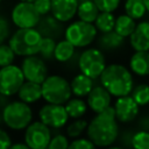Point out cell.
I'll use <instances>...</instances> for the list:
<instances>
[{
	"label": "cell",
	"mask_w": 149,
	"mask_h": 149,
	"mask_svg": "<svg viewBox=\"0 0 149 149\" xmlns=\"http://www.w3.org/2000/svg\"><path fill=\"white\" fill-rule=\"evenodd\" d=\"M87 137L100 148L112 146L119 137V121L115 116L114 107L109 106L101 113H98L90 122L86 129Z\"/></svg>",
	"instance_id": "obj_1"
},
{
	"label": "cell",
	"mask_w": 149,
	"mask_h": 149,
	"mask_svg": "<svg viewBox=\"0 0 149 149\" xmlns=\"http://www.w3.org/2000/svg\"><path fill=\"white\" fill-rule=\"evenodd\" d=\"M99 79L100 84L116 98L129 95L134 88L132 71L122 64L112 63L107 65Z\"/></svg>",
	"instance_id": "obj_2"
},
{
	"label": "cell",
	"mask_w": 149,
	"mask_h": 149,
	"mask_svg": "<svg viewBox=\"0 0 149 149\" xmlns=\"http://www.w3.org/2000/svg\"><path fill=\"white\" fill-rule=\"evenodd\" d=\"M42 38L36 28H17L9 37L8 44L16 56L27 57L38 54Z\"/></svg>",
	"instance_id": "obj_3"
},
{
	"label": "cell",
	"mask_w": 149,
	"mask_h": 149,
	"mask_svg": "<svg viewBox=\"0 0 149 149\" xmlns=\"http://www.w3.org/2000/svg\"><path fill=\"white\" fill-rule=\"evenodd\" d=\"M72 97L70 83L62 76L51 74L42 83V99L48 104L65 105Z\"/></svg>",
	"instance_id": "obj_4"
},
{
	"label": "cell",
	"mask_w": 149,
	"mask_h": 149,
	"mask_svg": "<svg viewBox=\"0 0 149 149\" xmlns=\"http://www.w3.org/2000/svg\"><path fill=\"white\" fill-rule=\"evenodd\" d=\"M3 125L13 130L26 129L33 120V111L29 104L21 100L9 101V104L2 109Z\"/></svg>",
	"instance_id": "obj_5"
},
{
	"label": "cell",
	"mask_w": 149,
	"mask_h": 149,
	"mask_svg": "<svg viewBox=\"0 0 149 149\" xmlns=\"http://www.w3.org/2000/svg\"><path fill=\"white\" fill-rule=\"evenodd\" d=\"M98 29L94 23L85 22L81 20L71 22L66 28L64 36L76 48H85L90 45L97 37Z\"/></svg>",
	"instance_id": "obj_6"
},
{
	"label": "cell",
	"mask_w": 149,
	"mask_h": 149,
	"mask_svg": "<svg viewBox=\"0 0 149 149\" xmlns=\"http://www.w3.org/2000/svg\"><path fill=\"white\" fill-rule=\"evenodd\" d=\"M106 58L102 50L98 48H88L84 50L78 58V68L81 73L92 79L100 78L106 68Z\"/></svg>",
	"instance_id": "obj_7"
},
{
	"label": "cell",
	"mask_w": 149,
	"mask_h": 149,
	"mask_svg": "<svg viewBox=\"0 0 149 149\" xmlns=\"http://www.w3.org/2000/svg\"><path fill=\"white\" fill-rule=\"evenodd\" d=\"M26 81L22 69L10 64L0 68V92L7 97L17 94L20 87Z\"/></svg>",
	"instance_id": "obj_8"
},
{
	"label": "cell",
	"mask_w": 149,
	"mask_h": 149,
	"mask_svg": "<svg viewBox=\"0 0 149 149\" xmlns=\"http://www.w3.org/2000/svg\"><path fill=\"white\" fill-rule=\"evenodd\" d=\"M10 17L17 28H36L42 16L33 2L20 1L13 7Z\"/></svg>",
	"instance_id": "obj_9"
},
{
	"label": "cell",
	"mask_w": 149,
	"mask_h": 149,
	"mask_svg": "<svg viewBox=\"0 0 149 149\" xmlns=\"http://www.w3.org/2000/svg\"><path fill=\"white\" fill-rule=\"evenodd\" d=\"M51 137V128L42 121L31 122L24 130V143L30 149H47Z\"/></svg>",
	"instance_id": "obj_10"
},
{
	"label": "cell",
	"mask_w": 149,
	"mask_h": 149,
	"mask_svg": "<svg viewBox=\"0 0 149 149\" xmlns=\"http://www.w3.org/2000/svg\"><path fill=\"white\" fill-rule=\"evenodd\" d=\"M40 121L50 127L51 129H61L69 121V114L64 105L48 104L42 106L38 111Z\"/></svg>",
	"instance_id": "obj_11"
},
{
	"label": "cell",
	"mask_w": 149,
	"mask_h": 149,
	"mask_svg": "<svg viewBox=\"0 0 149 149\" xmlns=\"http://www.w3.org/2000/svg\"><path fill=\"white\" fill-rule=\"evenodd\" d=\"M21 69L26 80H29V81L42 84L49 76L45 61L42 57H38L36 55L24 57L21 63Z\"/></svg>",
	"instance_id": "obj_12"
},
{
	"label": "cell",
	"mask_w": 149,
	"mask_h": 149,
	"mask_svg": "<svg viewBox=\"0 0 149 149\" xmlns=\"http://www.w3.org/2000/svg\"><path fill=\"white\" fill-rule=\"evenodd\" d=\"M113 107L116 120L121 123H129L134 121L140 113V106L130 94L116 98Z\"/></svg>",
	"instance_id": "obj_13"
},
{
	"label": "cell",
	"mask_w": 149,
	"mask_h": 149,
	"mask_svg": "<svg viewBox=\"0 0 149 149\" xmlns=\"http://www.w3.org/2000/svg\"><path fill=\"white\" fill-rule=\"evenodd\" d=\"M112 97L113 95L100 84L92 88V91L88 93L86 98V102L90 109L94 112L95 114H98V113L104 112L111 106Z\"/></svg>",
	"instance_id": "obj_14"
},
{
	"label": "cell",
	"mask_w": 149,
	"mask_h": 149,
	"mask_svg": "<svg viewBox=\"0 0 149 149\" xmlns=\"http://www.w3.org/2000/svg\"><path fill=\"white\" fill-rule=\"evenodd\" d=\"M79 0H51V14L61 22L71 21L77 15Z\"/></svg>",
	"instance_id": "obj_15"
},
{
	"label": "cell",
	"mask_w": 149,
	"mask_h": 149,
	"mask_svg": "<svg viewBox=\"0 0 149 149\" xmlns=\"http://www.w3.org/2000/svg\"><path fill=\"white\" fill-rule=\"evenodd\" d=\"M64 22H61L57 20L52 14L43 15L36 27V29L40 31L42 37H49L54 40H58L62 35H64L65 29L63 26Z\"/></svg>",
	"instance_id": "obj_16"
},
{
	"label": "cell",
	"mask_w": 149,
	"mask_h": 149,
	"mask_svg": "<svg viewBox=\"0 0 149 149\" xmlns=\"http://www.w3.org/2000/svg\"><path fill=\"white\" fill-rule=\"evenodd\" d=\"M130 47L135 51H149V21H141L129 36Z\"/></svg>",
	"instance_id": "obj_17"
},
{
	"label": "cell",
	"mask_w": 149,
	"mask_h": 149,
	"mask_svg": "<svg viewBox=\"0 0 149 149\" xmlns=\"http://www.w3.org/2000/svg\"><path fill=\"white\" fill-rule=\"evenodd\" d=\"M19 100L26 104H34L42 99V84L26 80L17 92Z\"/></svg>",
	"instance_id": "obj_18"
},
{
	"label": "cell",
	"mask_w": 149,
	"mask_h": 149,
	"mask_svg": "<svg viewBox=\"0 0 149 149\" xmlns=\"http://www.w3.org/2000/svg\"><path fill=\"white\" fill-rule=\"evenodd\" d=\"M129 69L139 77L149 76V51H135L130 56Z\"/></svg>",
	"instance_id": "obj_19"
},
{
	"label": "cell",
	"mask_w": 149,
	"mask_h": 149,
	"mask_svg": "<svg viewBox=\"0 0 149 149\" xmlns=\"http://www.w3.org/2000/svg\"><path fill=\"white\" fill-rule=\"evenodd\" d=\"M70 85H71L72 94L74 97L83 98V97H87L88 93L94 87V79L80 72L79 74L72 78V80L70 81Z\"/></svg>",
	"instance_id": "obj_20"
},
{
	"label": "cell",
	"mask_w": 149,
	"mask_h": 149,
	"mask_svg": "<svg viewBox=\"0 0 149 149\" xmlns=\"http://www.w3.org/2000/svg\"><path fill=\"white\" fill-rule=\"evenodd\" d=\"M125 43V37L119 35L115 30L108 33H101L98 37V47L104 51H113L119 49Z\"/></svg>",
	"instance_id": "obj_21"
},
{
	"label": "cell",
	"mask_w": 149,
	"mask_h": 149,
	"mask_svg": "<svg viewBox=\"0 0 149 149\" xmlns=\"http://www.w3.org/2000/svg\"><path fill=\"white\" fill-rule=\"evenodd\" d=\"M99 13H100V10L93 0H79L78 10H77V15H78L79 20L90 22V23H94Z\"/></svg>",
	"instance_id": "obj_22"
},
{
	"label": "cell",
	"mask_w": 149,
	"mask_h": 149,
	"mask_svg": "<svg viewBox=\"0 0 149 149\" xmlns=\"http://www.w3.org/2000/svg\"><path fill=\"white\" fill-rule=\"evenodd\" d=\"M135 21L136 20H134L133 17H130L127 14H120L116 17V20H115L114 30L119 35L123 36L125 38L126 37H129L133 34V31L135 30V28H136V24L137 23Z\"/></svg>",
	"instance_id": "obj_23"
},
{
	"label": "cell",
	"mask_w": 149,
	"mask_h": 149,
	"mask_svg": "<svg viewBox=\"0 0 149 149\" xmlns=\"http://www.w3.org/2000/svg\"><path fill=\"white\" fill-rule=\"evenodd\" d=\"M76 51V47L69 42L66 38L61 40L57 42L56 48H55V59L59 63H66L70 61Z\"/></svg>",
	"instance_id": "obj_24"
},
{
	"label": "cell",
	"mask_w": 149,
	"mask_h": 149,
	"mask_svg": "<svg viewBox=\"0 0 149 149\" xmlns=\"http://www.w3.org/2000/svg\"><path fill=\"white\" fill-rule=\"evenodd\" d=\"M65 109L70 118L72 119H79L84 116V114L87 111V102L84 101L81 98H71L65 105Z\"/></svg>",
	"instance_id": "obj_25"
},
{
	"label": "cell",
	"mask_w": 149,
	"mask_h": 149,
	"mask_svg": "<svg viewBox=\"0 0 149 149\" xmlns=\"http://www.w3.org/2000/svg\"><path fill=\"white\" fill-rule=\"evenodd\" d=\"M123 8L126 14L134 20H141L148 12L143 0H126Z\"/></svg>",
	"instance_id": "obj_26"
},
{
	"label": "cell",
	"mask_w": 149,
	"mask_h": 149,
	"mask_svg": "<svg viewBox=\"0 0 149 149\" xmlns=\"http://www.w3.org/2000/svg\"><path fill=\"white\" fill-rule=\"evenodd\" d=\"M115 20L116 17L114 16L113 13L109 12H100L97 20L94 21V26L100 33H108L114 30L115 27Z\"/></svg>",
	"instance_id": "obj_27"
},
{
	"label": "cell",
	"mask_w": 149,
	"mask_h": 149,
	"mask_svg": "<svg viewBox=\"0 0 149 149\" xmlns=\"http://www.w3.org/2000/svg\"><path fill=\"white\" fill-rule=\"evenodd\" d=\"M87 126H88V122L85 119H81V118L73 119V121L71 123H69L66 127L68 137H71V139L80 137V135L87 129Z\"/></svg>",
	"instance_id": "obj_28"
},
{
	"label": "cell",
	"mask_w": 149,
	"mask_h": 149,
	"mask_svg": "<svg viewBox=\"0 0 149 149\" xmlns=\"http://www.w3.org/2000/svg\"><path fill=\"white\" fill-rule=\"evenodd\" d=\"M130 95L137 102L139 106H146L149 104V85L148 84H137L134 86Z\"/></svg>",
	"instance_id": "obj_29"
},
{
	"label": "cell",
	"mask_w": 149,
	"mask_h": 149,
	"mask_svg": "<svg viewBox=\"0 0 149 149\" xmlns=\"http://www.w3.org/2000/svg\"><path fill=\"white\" fill-rule=\"evenodd\" d=\"M56 40L49 38V37H43L40 47V56L44 61H51L55 58V48H56Z\"/></svg>",
	"instance_id": "obj_30"
},
{
	"label": "cell",
	"mask_w": 149,
	"mask_h": 149,
	"mask_svg": "<svg viewBox=\"0 0 149 149\" xmlns=\"http://www.w3.org/2000/svg\"><path fill=\"white\" fill-rule=\"evenodd\" d=\"M133 149H149V132L139 129L134 133L132 140Z\"/></svg>",
	"instance_id": "obj_31"
},
{
	"label": "cell",
	"mask_w": 149,
	"mask_h": 149,
	"mask_svg": "<svg viewBox=\"0 0 149 149\" xmlns=\"http://www.w3.org/2000/svg\"><path fill=\"white\" fill-rule=\"evenodd\" d=\"M15 56L16 55L9 44H5V43L0 44V68L13 64Z\"/></svg>",
	"instance_id": "obj_32"
},
{
	"label": "cell",
	"mask_w": 149,
	"mask_h": 149,
	"mask_svg": "<svg viewBox=\"0 0 149 149\" xmlns=\"http://www.w3.org/2000/svg\"><path fill=\"white\" fill-rule=\"evenodd\" d=\"M69 146H70V142L68 136L61 133H57L55 136L51 137V141L47 149H69Z\"/></svg>",
	"instance_id": "obj_33"
},
{
	"label": "cell",
	"mask_w": 149,
	"mask_h": 149,
	"mask_svg": "<svg viewBox=\"0 0 149 149\" xmlns=\"http://www.w3.org/2000/svg\"><path fill=\"white\" fill-rule=\"evenodd\" d=\"M93 1L100 12H109V13L115 12L121 2V0H93Z\"/></svg>",
	"instance_id": "obj_34"
},
{
	"label": "cell",
	"mask_w": 149,
	"mask_h": 149,
	"mask_svg": "<svg viewBox=\"0 0 149 149\" xmlns=\"http://www.w3.org/2000/svg\"><path fill=\"white\" fill-rule=\"evenodd\" d=\"M12 36V29L9 21L3 15H0V44L5 43Z\"/></svg>",
	"instance_id": "obj_35"
},
{
	"label": "cell",
	"mask_w": 149,
	"mask_h": 149,
	"mask_svg": "<svg viewBox=\"0 0 149 149\" xmlns=\"http://www.w3.org/2000/svg\"><path fill=\"white\" fill-rule=\"evenodd\" d=\"M69 149H97V146L88 137L87 139L78 137V139H73V141L70 142Z\"/></svg>",
	"instance_id": "obj_36"
},
{
	"label": "cell",
	"mask_w": 149,
	"mask_h": 149,
	"mask_svg": "<svg viewBox=\"0 0 149 149\" xmlns=\"http://www.w3.org/2000/svg\"><path fill=\"white\" fill-rule=\"evenodd\" d=\"M34 6L41 16L51 13V0H36Z\"/></svg>",
	"instance_id": "obj_37"
},
{
	"label": "cell",
	"mask_w": 149,
	"mask_h": 149,
	"mask_svg": "<svg viewBox=\"0 0 149 149\" xmlns=\"http://www.w3.org/2000/svg\"><path fill=\"white\" fill-rule=\"evenodd\" d=\"M135 132H132L129 129L127 130H123L121 134H119V141H120V144L121 147H123L125 149L127 148H132V140H133V135H134Z\"/></svg>",
	"instance_id": "obj_38"
},
{
	"label": "cell",
	"mask_w": 149,
	"mask_h": 149,
	"mask_svg": "<svg viewBox=\"0 0 149 149\" xmlns=\"http://www.w3.org/2000/svg\"><path fill=\"white\" fill-rule=\"evenodd\" d=\"M12 146L10 136L6 130L0 128V149H9Z\"/></svg>",
	"instance_id": "obj_39"
},
{
	"label": "cell",
	"mask_w": 149,
	"mask_h": 149,
	"mask_svg": "<svg viewBox=\"0 0 149 149\" xmlns=\"http://www.w3.org/2000/svg\"><path fill=\"white\" fill-rule=\"evenodd\" d=\"M137 125H139L140 129L149 132V114H143L142 116H140Z\"/></svg>",
	"instance_id": "obj_40"
},
{
	"label": "cell",
	"mask_w": 149,
	"mask_h": 149,
	"mask_svg": "<svg viewBox=\"0 0 149 149\" xmlns=\"http://www.w3.org/2000/svg\"><path fill=\"white\" fill-rule=\"evenodd\" d=\"M8 98H9V97H7V95H5V94H2V93L0 92V111H1V112H2V109L9 104Z\"/></svg>",
	"instance_id": "obj_41"
},
{
	"label": "cell",
	"mask_w": 149,
	"mask_h": 149,
	"mask_svg": "<svg viewBox=\"0 0 149 149\" xmlns=\"http://www.w3.org/2000/svg\"><path fill=\"white\" fill-rule=\"evenodd\" d=\"M9 149H30L24 142H17V143H14L10 146Z\"/></svg>",
	"instance_id": "obj_42"
},
{
	"label": "cell",
	"mask_w": 149,
	"mask_h": 149,
	"mask_svg": "<svg viewBox=\"0 0 149 149\" xmlns=\"http://www.w3.org/2000/svg\"><path fill=\"white\" fill-rule=\"evenodd\" d=\"M106 149H125V148L121 147V146H109V147H107Z\"/></svg>",
	"instance_id": "obj_43"
},
{
	"label": "cell",
	"mask_w": 149,
	"mask_h": 149,
	"mask_svg": "<svg viewBox=\"0 0 149 149\" xmlns=\"http://www.w3.org/2000/svg\"><path fill=\"white\" fill-rule=\"evenodd\" d=\"M143 1H144L146 7H147V10H148V13H149V0H143Z\"/></svg>",
	"instance_id": "obj_44"
},
{
	"label": "cell",
	"mask_w": 149,
	"mask_h": 149,
	"mask_svg": "<svg viewBox=\"0 0 149 149\" xmlns=\"http://www.w3.org/2000/svg\"><path fill=\"white\" fill-rule=\"evenodd\" d=\"M3 123V116H2V112L0 111V125Z\"/></svg>",
	"instance_id": "obj_45"
},
{
	"label": "cell",
	"mask_w": 149,
	"mask_h": 149,
	"mask_svg": "<svg viewBox=\"0 0 149 149\" xmlns=\"http://www.w3.org/2000/svg\"><path fill=\"white\" fill-rule=\"evenodd\" d=\"M20 1H24V2H33V3H34L36 0H20Z\"/></svg>",
	"instance_id": "obj_46"
},
{
	"label": "cell",
	"mask_w": 149,
	"mask_h": 149,
	"mask_svg": "<svg viewBox=\"0 0 149 149\" xmlns=\"http://www.w3.org/2000/svg\"><path fill=\"white\" fill-rule=\"evenodd\" d=\"M1 1H2V0H0V3H1Z\"/></svg>",
	"instance_id": "obj_47"
}]
</instances>
